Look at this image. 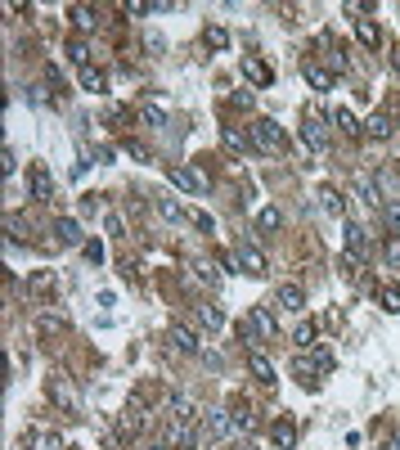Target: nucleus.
<instances>
[{
	"label": "nucleus",
	"instance_id": "nucleus-1",
	"mask_svg": "<svg viewBox=\"0 0 400 450\" xmlns=\"http://www.w3.org/2000/svg\"><path fill=\"white\" fill-rule=\"evenodd\" d=\"M252 144H257L261 153H270V158H279L288 149V136H284V126H279L274 117H261L257 126H252Z\"/></svg>",
	"mask_w": 400,
	"mask_h": 450
},
{
	"label": "nucleus",
	"instance_id": "nucleus-2",
	"mask_svg": "<svg viewBox=\"0 0 400 450\" xmlns=\"http://www.w3.org/2000/svg\"><path fill=\"white\" fill-rule=\"evenodd\" d=\"M202 432L212 437V442H229L238 428H234V415L229 410H216V405H207L202 410Z\"/></svg>",
	"mask_w": 400,
	"mask_h": 450
},
{
	"label": "nucleus",
	"instance_id": "nucleus-3",
	"mask_svg": "<svg viewBox=\"0 0 400 450\" xmlns=\"http://www.w3.org/2000/svg\"><path fill=\"white\" fill-rule=\"evenodd\" d=\"M333 369V356L329 351H315V356H297L293 360V374H297V383H315V374H329Z\"/></svg>",
	"mask_w": 400,
	"mask_h": 450
},
{
	"label": "nucleus",
	"instance_id": "nucleus-4",
	"mask_svg": "<svg viewBox=\"0 0 400 450\" xmlns=\"http://www.w3.org/2000/svg\"><path fill=\"white\" fill-rule=\"evenodd\" d=\"M166 180H171L176 189L193 194V199H202V194H207V176H198L193 167H166Z\"/></svg>",
	"mask_w": 400,
	"mask_h": 450
},
{
	"label": "nucleus",
	"instance_id": "nucleus-5",
	"mask_svg": "<svg viewBox=\"0 0 400 450\" xmlns=\"http://www.w3.org/2000/svg\"><path fill=\"white\" fill-rule=\"evenodd\" d=\"M166 446L171 450H193L198 446V428L189 419H166Z\"/></svg>",
	"mask_w": 400,
	"mask_h": 450
},
{
	"label": "nucleus",
	"instance_id": "nucleus-6",
	"mask_svg": "<svg viewBox=\"0 0 400 450\" xmlns=\"http://www.w3.org/2000/svg\"><path fill=\"white\" fill-rule=\"evenodd\" d=\"M248 329L257 333V343H270V338L279 333L274 311H270V307H252V311H248Z\"/></svg>",
	"mask_w": 400,
	"mask_h": 450
},
{
	"label": "nucleus",
	"instance_id": "nucleus-7",
	"mask_svg": "<svg viewBox=\"0 0 400 450\" xmlns=\"http://www.w3.org/2000/svg\"><path fill=\"white\" fill-rule=\"evenodd\" d=\"M28 194H32L36 203L54 199V180H50V172H45L41 162H36V167H28Z\"/></svg>",
	"mask_w": 400,
	"mask_h": 450
},
{
	"label": "nucleus",
	"instance_id": "nucleus-8",
	"mask_svg": "<svg viewBox=\"0 0 400 450\" xmlns=\"http://www.w3.org/2000/svg\"><path fill=\"white\" fill-rule=\"evenodd\" d=\"M346 257L351 261H365V252H369V235H365V225H356V221H346Z\"/></svg>",
	"mask_w": 400,
	"mask_h": 450
},
{
	"label": "nucleus",
	"instance_id": "nucleus-9",
	"mask_svg": "<svg viewBox=\"0 0 400 450\" xmlns=\"http://www.w3.org/2000/svg\"><path fill=\"white\" fill-rule=\"evenodd\" d=\"M274 307L279 311H306V288H301V284H279Z\"/></svg>",
	"mask_w": 400,
	"mask_h": 450
},
{
	"label": "nucleus",
	"instance_id": "nucleus-10",
	"mask_svg": "<svg viewBox=\"0 0 400 450\" xmlns=\"http://www.w3.org/2000/svg\"><path fill=\"white\" fill-rule=\"evenodd\" d=\"M248 369H252V379H257V383H265V387H270V383H279L274 365L261 356V347H248Z\"/></svg>",
	"mask_w": 400,
	"mask_h": 450
},
{
	"label": "nucleus",
	"instance_id": "nucleus-11",
	"mask_svg": "<svg viewBox=\"0 0 400 450\" xmlns=\"http://www.w3.org/2000/svg\"><path fill=\"white\" fill-rule=\"evenodd\" d=\"M166 338H171V347L180 351V356H198V333L185 329V324H171V329H166Z\"/></svg>",
	"mask_w": 400,
	"mask_h": 450
},
{
	"label": "nucleus",
	"instance_id": "nucleus-12",
	"mask_svg": "<svg viewBox=\"0 0 400 450\" xmlns=\"http://www.w3.org/2000/svg\"><path fill=\"white\" fill-rule=\"evenodd\" d=\"M221 144H225L229 153H252V149H257V144H252V136H243L238 126H221Z\"/></svg>",
	"mask_w": 400,
	"mask_h": 450
},
{
	"label": "nucleus",
	"instance_id": "nucleus-13",
	"mask_svg": "<svg viewBox=\"0 0 400 450\" xmlns=\"http://www.w3.org/2000/svg\"><path fill=\"white\" fill-rule=\"evenodd\" d=\"M54 243H63V248H77V243H81V225L72 221V216H59V221H54Z\"/></svg>",
	"mask_w": 400,
	"mask_h": 450
},
{
	"label": "nucleus",
	"instance_id": "nucleus-14",
	"mask_svg": "<svg viewBox=\"0 0 400 450\" xmlns=\"http://www.w3.org/2000/svg\"><path fill=\"white\" fill-rule=\"evenodd\" d=\"M301 72H306V81H310L315 90H333V81H337L333 72H329V68H320L315 59H306V64H301Z\"/></svg>",
	"mask_w": 400,
	"mask_h": 450
},
{
	"label": "nucleus",
	"instance_id": "nucleus-15",
	"mask_svg": "<svg viewBox=\"0 0 400 450\" xmlns=\"http://www.w3.org/2000/svg\"><path fill=\"white\" fill-rule=\"evenodd\" d=\"M243 77L252 81V86H261V90H265V86H270V81H274V72L265 68L261 59H252V54H248V59H243Z\"/></svg>",
	"mask_w": 400,
	"mask_h": 450
},
{
	"label": "nucleus",
	"instance_id": "nucleus-16",
	"mask_svg": "<svg viewBox=\"0 0 400 450\" xmlns=\"http://www.w3.org/2000/svg\"><path fill=\"white\" fill-rule=\"evenodd\" d=\"M234 257H238V271H248V275H257V279H261L265 271H270V266H265V257H261L257 248H238Z\"/></svg>",
	"mask_w": 400,
	"mask_h": 450
},
{
	"label": "nucleus",
	"instance_id": "nucleus-17",
	"mask_svg": "<svg viewBox=\"0 0 400 450\" xmlns=\"http://www.w3.org/2000/svg\"><path fill=\"white\" fill-rule=\"evenodd\" d=\"M270 437H274V446H279V450H293V446H297V423H293V419H274Z\"/></svg>",
	"mask_w": 400,
	"mask_h": 450
},
{
	"label": "nucleus",
	"instance_id": "nucleus-18",
	"mask_svg": "<svg viewBox=\"0 0 400 450\" xmlns=\"http://www.w3.org/2000/svg\"><path fill=\"white\" fill-rule=\"evenodd\" d=\"M301 140H306V149L320 153L324 144H329V136H324V122H320V117H306V126H301Z\"/></svg>",
	"mask_w": 400,
	"mask_h": 450
},
{
	"label": "nucleus",
	"instance_id": "nucleus-19",
	"mask_svg": "<svg viewBox=\"0 0 400 450\" xmlns=\"http://www.w3.org/2000/svg\"><path fill=\"white\" fill-rule=\"evenodd\" d=\"M356 41L369 45V50H378V45H382V28H378L373 18H360V23H356Z\"/></svg>",
	"mask_w": 400,
	"mask_h": 450
},
{
	"label": "nucleus",
	"instance_id": "nucleus-20",
	"mask_svg": "<svg viewBox=\"0 0 400 450\" xmlns=\"http://www.w3.org/2000/svg\"><path fill=\"white\" fill-rule=\"evenodd\" d=\"M320 208L329 212V216H346V199L333 185H320Z\"/></svg>",
	"mask_w": 400,
	"mask_h": 450
},
{
	"label": "nucleus",
	"instance_id": "nucleus-21",
	"mask_svg": "<svg viewBox=\"0 0 400 450\" xmlns=\"http://www.w3.org/2000/svg\"><path fill=\"white\" fill-rule=\"evenodd\" d=\"M50 396L59 401V405H68V410H77V405H81V396H77V387H72L68 379H54V383H50Z\"/></svg>",
	"mask_w": 400,
	"mask_h": 450
},
{
	"label": "nucleus",
	"instance_id": "nucleus-22",
	"mask_svg": "<svg viewBox=\"0 0 400 450\" xmlns=\"http://www.w3.org/2000/svg\"><path fill=\"white\" fill-rule=\"evenodd\" d=\"M356 194H360V203H369V208H373V203L382 199V194H378V185H373V176H369V172H356Z\"/></svg>",
	"mask_w": 400,
	"mask_h": 450
},
{
	"label": "nucleus",
	"instance_id": "nucleus-23",
	"mask_svg": "<svg viewBox=\"0 0 400 450\" xmlns=\"http://www.w3.org/2000/svg\"><path fill=\"white\" fill-rule=\"evenodd\" d=\"M229 415H234V428H238V432H252V428H257V415H252L248 401H234V410H229Z\"/></svg>",
	"mask_w": 400,
	"mask_h": 450
},
{
	"label": "nucleus",
	"instance_id": "nucleus-24",
	"mask_svg": "<svg viewBox=\"0 0 400 450\" xmlns=\"http://www.w3.org/2000/svg\"><path fill=\"white\" fill-rule=\"evenodd\" d=\"M68 14H72V23H77V28H81V32H95V28H99V14H95V9H90V5H72V9H68Z\"/></svg>",
	"mask_w": 400,
	"mask_h": 450
},
{
	"label": "nucleus",
	"instance_id": "nucleus-25",
	"mask_svg": "<svg viewBox=\"0 0 400 450\" xmlns=\"http://www.w3.org/2000/svg\"><path fill=\"white\" fill-rule=\"evenodd\" d=\"M140 428H144V405H140V401H131V405H126V415H122V437L140 432Z\"/></svg>",
	"mask_w": 400,
	"mask_h": 450
},
{
	"label": "nucleus",
	"instance_id": "nucleus-26",
	"mask_svg": "<svg viewBox=\"0 0 400 450\" xmlns=\"http://www.w3.org/2000/svg\"><path fill=\"white\" fill-rule=\"evenodd\" d=\"M198 415H202V410L193 405V396H171V419H189L193 423Z\"/></svg>",
	"mask_w": 400,
	"mask_h": 450
},
{
	"label": "nucleus",
	"instance_id": "nucleus-27",
	"mask_svg": "<svg viewBox=\"0 0 400 450\" xmlns=\"http://www.w3.org/2000/svg\"><path fill=\"white\" fill-rule=\"evenodd\" d=\"M23 446L28 450H59V437L54 432H23Z\"/></svg>",
	"mask_w": 400,
	"mask_h": 450
},
{
	"label": "nucleus",
	"instance_id": "nucleus-28",
	"mask_svg": "<svg viewBox=\"0 0 400 450\" xmlns=\"http://www.w3.org/2000/svg\"><path fill=\"white\" fill-rule=\"evenodd\" d=\"M333 122H337V131H346V136H360V131H365L351 108H333Z\"/></svg>",
	"mask_w": 400,
	"mask_h": 450
},
{
	"label": "nucleus",
	"instance_id": "nucleus-29",
	"mask_svg": "<svg viewBox=\"0 0 400 450\" xmlns=\"http://www.w3.org/2000/svg\"><path fill=\"white\" fill-rule=\"evenodd\" d=\"M63 54H68L77 68H90V45L81 41V36H77V41H68V45H63Z\"/></svg>",
	"mask_w": 400,
	"mask_h": 450
},
{
	"label": "nucleus",
	"instance_id": "nucleus-30",
	"mask_svg": "<svg viewBox=\"0 0 400 450\" xmlns=\"http://www.w3.org/2000/svg\"><path fill=\"white\" fill-rule=\"evenodd\" d=\"M54 284H59L54 271H36V275L28 279V293H54Z\"/></svg>",
	"mask_w": 400,
	"mask_h": 450
},
{
	"label": "nucleus",
	"instance_id": "nucleus-31",
	"mask_svg": "<svg viewBox=\"0 0 400 450\" xmlns=\"http://www.w3.org/2000/svg\"><path fill=\"white\" fill-rule=\"evenodd\" d=\"M382 225H387V235H392V239H400V199H392L382 208Z\"/></svg>",
	"mask_w": 400,
	"mask_h": 450
},
{
	"label": "nucleus",
	"instance_id": "nucleus-32",
	"mask_svg": "<svg viewBox=\"0 0 400 450\" xmlns=\"http://www.w3.org/2000/svg\"><path fill=\"white\" fill-rule=\"evenodd\" d=\"M279 225H284V216H279V208H261V212H257V230H265V235H274Z\"/></svg>",
	"mask_w": 400,
	"mask_h": 450
},
{
	"label": "nucleus",
	"instance_id": "nucleus-33",
	"mask_svg": "<svg viewBox=\"0 0 400 450\" xmlns=\"http://www.w3.org/2000/svg\"><path fill=\"white\" fill-rule=\"evenodd\" d=\"M81 86H86L90 95H99V90L108 86V81H104V72H99V68H95V64H90V68H81Z\"/></svg>",
	"mask_w": 400,
	"mask_h": 450
},
{
	"label": "nucleus",
	"instance_id": "nucleus-34",
	"mask_svg": "<svg viewBox=\"0 0 400 450\" xmlns=\"http://www.w3.org/2000/svg\"><path fill=\"white\" fill-rule=\"evenodd\" d=\"M140 122H144V126H153V131H162V126H166V113H162L157 104H144V108H140Z\"/></svg>",
	"mask_w": 400,
	"mask_h": 450
},
{
	"label": "nucleus",
	"instance_id": "nucleus-35",
	"mask_svg": "<svg viewBox=\"0 0 400 450\" xmlns=\"http://www.w3.org/2000/svg\"><path fill=\"white\" fill-rule=\"evenodd\" d=\"M293 343H297L301 351H310V347H315V324H310V320H301V324H297V333H293Z\"/></svg>",
	"mask_w": 400,
	"mask_h": 450
},
{
	"label": "nucleus",
	"instance_id": "nucleus-36",
	"mask_svg": "<svg viewBox=\"0 0 400 450\" xmlns=\"http://www.w3.org/2000/svg\"><path fill=\"white\" fill-rule=\"evenodd\" d=\"M157 212H162V216H166V221H171V225H176V221H185V208H180L176 199H157Z\"/></svg>",
	"mask_w": 400,
	"mask_h": 450
},
{
	"label": "nucleus",
	"instance_id": "nucleus-37",
	"mask_svg": "<svg viewBox=\"0 0 400 450\" xmlns=\"http://www.w3.org/2000/svg\"><path fill=\"white\" fill-rule=\"evenodd\" d=\"M365 131H369L373 140H387V136H392V117H387V113H378V117H373Z\"/></svg>",
	"mask_w": 400,
	"mask_h": 450
},
{
	"label": "nucleus",
	"instance_id": "nucleus-38",
	"mask_svg": "<svg viewBox=\"0 0 400 450\" xmlns=\"http://www.w3.org/2000/svg\"><path fill=\"white\" fill-rule=\"evenodd\" d=\"M198 320L207 324V329H221V324H225V311H221V307H198Z\"/></svg>",
	"mask_w": 400,
	"mask_h": 450
},
{
	"label": "nucleus",
	"instance_id": "nucleus-39",
	"mask_svg": "<svg viewBox=\"0 0 400 450\" xmlns=\"http://www.w3.org/2000/svg\"><path fill=\"white\" fill-rule=\"evenodd\" d=\"M207 45H212V50H229V32L212 23V28H207Z\"/></svg>",
	"mask_w": 400,
	"mask_h": 450
},
{
	"label": "nucleus",
	"instance_id": "nucleus-40",
	"mask_svg": "<svg viewBox=\"0 0 400 450\" xmlns=\"http://www.w3.org/2000/svg\"><path fill=\"white\" fill-rule=\"evenodd\" d=\"M185 216H189V221H193V225H198V230H207V235H212V230H216V221H212V216H207V212H198V208H189Z\"/></svg>",
	"mask_w": 400,
	"mask_h": 450
},
{
	"label": "nucleus",
	"instance_id": "nucleus-41",
	"mask_svg": "<svg viewBox=\"0 0 400 450\" xmlns=\"http://www.w3.org/2000/svg\"><path fill=\"white\" fill-rule=\"evenodd\" d=\"M198 279L202 284H221V271H216L212 261H198Z\"/></svg>",
	"mask_w": 400,
	"mask_h": 450
},
{
	"label": "nucleus",
	"instance_id": "nucleus-42",
	"mask_svg": "<svg viewBox=\"0 0 400 450\" xmlns=\"http://www.w3.org/2000/svg\"><path fill=\"white\" fill-rule=\"evenodd\" d=\"M382 257H387V266H392V271H400V239H392L382 248Z\"/></svg>",
	"mask_w": 400,
	"mask_h": 450
},
{
	"label": "nucleus",
	"instance_id": "nucleus-43",
	"mask_svg": "<svg viewBox=\"0 0 400 450\" xmlns=\"http://www.w3.org/2000/svg\"><path fill=\"white\" fill-rule=\"evenodd\" d=\"M81 252H86V261H104V243H99V239L81 243Z\"/></svg>",
	"mask_w": 400,
	"mask_h": 450
},
{
	"label": "nucleus",
	"instance_id": "nucleus-44",
	"mask_svg": "<svg viewBox=\"0 0 400 450\" xmlns=\"http://www.w3.org/2000/svg\"><path fill=\"white\" fill-rule=\"evenodd\" d=\"M382 307H387V311H392V315L400 311V293H396V288H382Z\"/></svg>",
	"mask_w": 400,
	"mask_h": 450
},
{
	"label": "nucleus",
	"instance_id": "nucleus-45",
	"mask_svg": "<svg viewBox=\"0 0 400 450\" xmlns=\"http://www.w3.org/2000/svg\"><path fill=\"white\" fill-rule=\"evenodd\" d=\"M122 149H126L131 158H140V162H149V149H144V144H135V140H126V144H122Z\"/></svg>",
	"mask_w": 400,
	"mask_h": 450
},
{
	"label": "nucleus",
	"instance_id": "nucleus-46",
	"mask_svg": "<svg viewBox=\"0 0 400 450\" xmlns=\"http://www.w3.org/2000/svg\"><path fill=\"white\" fill-rule=\"evenodd\" d=\"M59 324H63V315H54V311H50V315H41V329H45V333L59 329Z\"/></svg>",
	"mask_w": 400,
	"mask_h": 450
},
{
	"label": "nucleus",
	"instance_id": "nucleus-47",
	"mask_svg": "<svg viewBox=\"0 0 400 450\" xmlns=\"http://www.w3.org/2000/svg\"><path fill=\"white\" fill-rule=\"evenodd\" d=\"M234 108H252V90H238L234 95Z\"/></svg>",
	"mask_w": 400,
	"mask_h": 450
},
{
	"label": "nucleus",
	"instance_id": "nucleus-48",
	"mask_svg": "<svg viewBox=\"0 0 400 450\" xmlns=\"http://www.w3.org/2000/svg\"><path fill=\"white\" fill-rule=\"evenodd\" d=\"M392 64H396V72H400V41L392 45Z\"/></svg>",
	"mask_w": 400,
	"mask_h": 450
},
{
	"label": "nucleus",
	"instance_id": "nucleus-49",
	"mask_svg": "<svg viewBox=\"0 0 400 450\" xmlns=\"http://www.w3.org/2000/svg\"><path fill=\"white\" fill-rule=\"evenodd\" d=\"M149 450H171V446H166V442H153V446H149Z\"/></svg>",
	"mask_w": 400,
	"mask_h": 450
},
{
	"label": "nucleus",
	"instance_id": "nucleus-50",
	"mask_svg": "<svg viewBox=\"0 0 400 450\" xmlns=\"http://www.w3.org/2000/svg\"><path fill=\"white\" fill-rule=\"evenodd\" d=\"M392 450H400V432H396V437H392Z\"/></svg>",
	"mask_w": 400,
	"mask_h": 450
}]
</instances>
